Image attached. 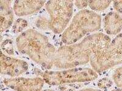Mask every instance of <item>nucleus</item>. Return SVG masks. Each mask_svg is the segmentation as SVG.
<instances>
[{"instance_id": "22", "label": "nucleus", "mask_w": 122, "mask_h": 91, "mask_svg": "<svg viewBox=\"0 0 122 91\" xmlns=\"http://www.w3.org/2000/svg\"><path fill=\"white\" fill-rule=\"evenodd\" d=\"M41 91H54L51 89H45V90H42Z\"/></svg>"}, {"instance_id": "5", "label": "nucleus", "mask_w": 122, "mask_h": 91, "mask_svg": "<svg viewBox=\"0 0 122 91\" xmlns=\"http://www.w3.org/2000/svg\"><path fill=\"white\" fill-rule=\"evenodd\" d=\"M90 63L97 73L122 64V32L111 40L106 48L92 54Z\"/></svg>"}, {"instance_id": "19", "label": "nucleus", "mask_w": 122, "mask_h": 91, "mask_svg": "<svg viewBox=\"0 0 122 91\" xmlns=\"http://www.w3.org/2000/svg\"><path fill=\"white\" fill-rule=\"evenodd\" d=\"M113 3L115 10L120 14H122V1H114Z\"/></svg>"}, {"instance_id": "16", "label": "nucleus", "mask_w": 122, "mask_h": 91, "mask_svg": "<svg viewBox=\"0 0 122 91\" xmlns=\"http://www.w3.org/2000/svg\"><path fill=\"white\" fill-rule=\"evenodd\" d=\"M113 80L118 87L122 88V67L116 69L112 75Z\"/></svg>"}, {"instance_id": "11", "label": "nucleus", "mask_w": 122, "mask_h": 91, "mask_svg": "<svg viewBox=\"0 0 122 91\" xmlns=\"http://www.w3.org/2000/svg\"><path fill=\"white\" fill-rule=\"evenodd\" d=\"M104 30L107 34L115 35L122 30V17L117 12H111L104 17Z\"/></svg>"}, {"instance_id": "14", "label": "nucleus", "mask_w": 122, "mask_h": 91, "mask_svg": "<svg viewBox=\"0 0 122 91\" xmlns=\"http://www.w3.org/2000/svg\"><path fill=\"white\" fill-rule=\"evenodd\" d=\"M1 49L3 52L7 55H14V43L11 39H5L1 41Z\"/></svg>"}, {"instance_id": "17", "label": "nucleus", "mask_w": 122, "mask_h": 91, "mask_svg": "<svg viewBox=\"0 0 122 91\" xmlns=\"http://www.w3.org/2000/svg\"><path fill=\"white\" fill-rule=\"evenodd\" d=\"M112 84V82L110 79L107 78H104L99 80L98 83V86L99 88L104 89H107L111 87Z\"/></svg>"}, {"instance_id": "9", "label": "nucleus", "mask_w": 122, "mask_h": 91, "mask_svg": "<svg viewBox=\"0 0 122 91\" xmlns=\"http://www.w3.org/2000/svg\"><path fill=\"white\" fill-rule=\"evenodd\" d=\"M45 3V1H15L13 10L18 17L28 16L39 12Z\"/></svg>"}, {"instance_id": "7", "label": "nucleus", "mask_w": 122, "mask_h": 91, "mask_svg": "<svg viewBox=\"0 0 122 91\" xmlns=\"http://www.w3.org/2000/svg\"><path fill=\"white\" fill-rule=\"evenodd\" d=\"M3 83L14 91H41L43 87L45 81L40 77H10L4 78Z\"/></svg>"}, {"instance_id": "3", "label": "nucleus", "mask_w": 122, "mask_h": 91, "mask_svg": "<svg viewBox=\"0 0 122 91\" xmlns=\"http://www.w3.org/2000/svg\"><path fill=\"white\" fill-rule=\"evenodd\" d=\"M101 17L99 14L88 9L81 10L71 19L62 35L65 45L75 44L86 35L101 28Z\"/></svg>"}, {"instance_id": "1", "label": "nucleus", "mask_w": 122, "mask_h": 91, "mask_svg": "<svg viewBox=\"0 0 122 91\" xmlns=\"http://www.w3.org/2000/svg\"><path fill=\"white\" fill-rule=\"evenodd\" d=\"M111 39L107 35L97 33L88 35L79 43L64 45L56 49L53 59V69L76 68L90 62L92 54L109 45Z\"/></svg>"}, {"instance_id": "20", "label": "nucleus", "mask_w": 122, "mask_h": 91, "mask_svg": "<svg viewBox=\"0 0 122 91\" xmlns=\"http://www.w3.org/2000/svg\"><path fill=\"white\" fill-rule=\"evenodd\" d=\"M79 91H102L101 90L99 89H93V88H86L83 89H81Z\"/></svg>"}, {"instance_id": "13", "label": "nucleus", "mask_w": 122, "mask_h": 91, "mask_svg": "<svg viewBox=\"0 0 122 91\" xmlns=\"http://www.w3.org/2000/svg\"><path fill=\"white\" fill-rule=\"evenodd\" d=\"M28 26V22L23 18H18L12 26V32L14 33H21L25 31Z\"/></svg>"}, {"instance_id": "12", "label": "nucleus", "mask_w": 122, "mask_h": 91, "mask_svg": "<svg viewBox=\"0 0 122 91\" xmlns=\"http://www.w3.org/2000/svg\"><path fill=\"white\" fill-rule=\"evenodd\" d=\"M111 1H89V6L92 11H103L109 6Z\"/></svg>"}, {"instance_id": "2", "label": "nucleus", "mask_w": 122, "mask_h": 91, "mask_svg": "<svg viewBox=\"0 0 122 91\" xmlns=\"http://www.w3.org/2000/svg\"><path fill=\"white\" fill-rule=\"evenodd\" d=\"M16 46L18 51L45 69H53L52 61L56 49L46 36L34 29H26L17 38Z\"/></svg>"}, {"instance_id": "6", "label": "nucleus", "mask_w": 122, "mask_h": 91, "mask_svg": "<svg viewBox=\"0 0 122 91\" xmlns=\"http://www.w3.org/2000/svg\"><path fill=\"white\" fill-rule=\"evenodd\" d=\"M45 6L50 16V30L56 34L64 32L72 18L73 1H48Z\"/></svg>"}, {"instance_id": "21", "label": "nucleus", "mask_w": 122, "mask_h": 91, "mask_svg": "<svg viewBox=\"0 0 122 91\" xmlns=\"http://www.w3.org/2000/svg\"><path fill=\"white\" fill-rule=\"evenodd\" d=\"M112 91H122V88H118V89H115L113 90Z\"/></svg>"}, {"instance_id": "10", "label": "nucleus", "mask_w": 122, "mask_h": 91, "mask_svg": "<svg viewBox=\"0 0 122 91\" xmlns=\"http://www.w3.org/2000/svg\"><path fill=\"white\" fill-rule=\"evenodd\" d=\"M12 1H0L1 33L10 28L14 22V10Z\"/></svg>"}, {"instance_id": "15", "label": "nucleus", "mask_w": 122, "mask_h": 91, "mask_svg": "<svg viewBox=\"0 0 122 91\" xmlns=\"http://www.w3.org/2000/svg\"><path fill=\"white\" fill-rule=\"evenodd\" d=\"M35 24L37 27L40 30H48L50 29V18L48 19L45 16H40L36 20Z\"/></svg>"}, {"instance_id": "18", "label": "nucleus", "mask_w": 122, "mask_h": 91, "mask_svg": "<svg viewBox=\"0 0 122 91\" xmlns=\"http://www.w3.org/2000/svg\"><path fill=\"white\" fill-rule=\"evenodd\" d=\"M74 4L76 7L81 10H84L89 6V1H75Z\"/></svg>"}, {"instance_id": "8", "label": "nucleus", "mask_w": 122, "mask_h": 91, "mask_svg": "<svg viewBox=\"0 0 122 91\" xmlns=\"http://www.w3.org/2000/svg\"><path fill=\"white\" fill-rule=\"evenodd\" d=\"M28 64L25 61L9 57L1 52V73L10 77H17L26 72Z\"/></svg>"}, {"instance_id": "4", "label": "nucleus", "mask_w": 122, "mask_h": 91, "mask_svg": "<svg viewBox=\"0 0 122 91\" xmlns=\"http://www.w3.org/2000/svg\"><path fill=\"white\" fill-rule=\"evenodd\" d=\"M34 73L37 77H42L45 83L51 86L89 82L98 78L97 72L94 69L88 68H73L61 70L45 71L36 68Z\"/></svg>"}]
</instances>
